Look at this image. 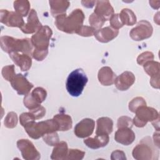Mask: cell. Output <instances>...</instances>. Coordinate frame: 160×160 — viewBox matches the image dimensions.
Segmentation results:
<instances>
[{
    "label": "cell",
    "mask_w": 160,
    "mask_h": 160,
    "mask_svg": "<svg viewBox=\"0 0 160 160\" xmlns=\"http://www.w3.org/2000/svg\"><path fill=\"white\" fill-rule=\"evenodd\" d=\"M1 74L4 79H5L8 81L11 82L16 75L14 71V65L11 64L4 66L2 69Z\"/></svg>",
    "instance_id": "4dcf8cb0"
},
{
    "label": "cell",
    "mask_w": 160,
    "mask_h": 160,
    "mask_svg": "<svg viewBox=\"0 0 160 160\" xmlns=\"http://www.w3.org/2000/svg\"><path fill=\"white\" fill-rule=\"evenodd\" d=\"M136 78L134 74L128 71H126L117 76L114 80L116 88L121 91L128 90L135 82Z\"/></svg>",
    "instance_id": "5bb4252c"
},
{
    "label": "cell",
    "mask_w": 160,
    "mask_h": 160,
    "mask_svg": "<svg viewBox=\"0 0 160 160\" xmlns=\"http://www.w3.org/2000/svg\"><path fill=\"white\" fill-rule=\"evenodd\" d=\"M119 30L114 29L111 26H106L96 31L94 36L101 42H108L118 36Z\"/></svg>",
    "instance_id": "d6986e66"
},
{
    "label": "cell",
    "mask_w": 160,
    "mask_h": 160,
    "mask_svg": "<svg viewBox=\"0 0 160 160\" xmlns=\"http://www.w3.org/2000/svg\"><path fill=\"white\" fill-rule=\"evenodd\" d=\"M10 82L12 88L19 95L29 94L31 89L33 88V84L22 74H16Z\"/></svg>",
    "instance_id": "7c38bea8"
},
{
    "label": "cell",
    "mask_w": 160,
    "mask_h": 160,
    "mask_svg": "<svg viewBox=\"0 0 160 160\" xmlns=\"http://www.w3.org/2000/svg\"><path fill=\"white\" fill-rule=\"evenodd\" d=\"M17 147L21 152L23 159L26 160H38L41 154L34 144L27 139H19L17 141Z\"/></svg>",
    "instance_id": "30bf717a"
},
{
    "label": "cell",
    "mask_w": 160,
    "mask_h": 160,
    "mask_svg": "<svg viewBox=\"0 0 160 160\" xmlns=\"http://www.w3.org/2000/svg\"><path fill=\"white\" fill-rule=\"evenodd\" d=\"M68 144L65 141L59 142L54 146V148L51 153V158L55 160L66 159L68 154Z\"/></svg>",
    "instance_id": "603a6c76"
},
{
    "label": "cell",
    "mask_w": 160,
    "mask_h": 160,
    "mask_svg": "<svg viewBox=\"0 0 160 160\" xmlns=\"http://www.w3.org/2000/svg\"><path fill=\"white\" fill-rule=\"evenodd\" d=\"M9 55L12 61L20 68L22 71H26L31 68L32 65L31 56L26 54H19V52H11Z\"/></svg>",
    "instance_id": "ac0fdd59"
},
{
    "label": "cell",
    "mask_w": 160,
    "mask_h": 160,
    "mask_svg": "<svg viewBox=\"0 0 160 160\" xmlns=\"http://www.w3.org/2000/svg\"><path fill=\"white\" fill-rule=\"evenodd\" d=\"M53 119L57 122L59 126V131H68L72 128V121L71 117L66 114L59 113L56 114Z\"/></svg>",
    "instance_id": "d4e9b609"
},
{
    "label": "cell",
    "mask_w": 160,
    "mask_h": 160,
    "mask_svg": "<svg viewBox=\"0 0 160 160\" xmlns=\"http://www.w3.org/2000/svg\"><path fill=\"white\" fill-rule=\"evenodd\" d=\"M94 12L106 22L114 14V9L109 1H98Z\"/></svg>",
    "instance_id": "e0dca14e"
},
{
    "label": "cell",
    "mask_w": 160,
    "mask_h": 160,
    "mask_svg": "<svg viewBox=\"0 0 160 160\" xmlns=\"http://www.w3.org/2000/svg\"><path fill=\"white\" fill-rule=\"evenodd\" d=\"M159 1H149V4H150V6L154 8V9H158L159 8V6H158L156 5V3H158Z\"/></svg>",
    "instance_id": "bcb514c9"
},
{
    "label": "cell",
    "mask_w": 160,
    "mask_h": 160,
    "mask_svg": "<svg viewBox=\"0 0 160 160\" xmlns=\"http://www.w3.org/2000/svg\"><path fill=\"white\" fill-rule=\"evenodd\" d=\"M48 54V50L41 51V50H38L34 49L32 52V56L36 60L38 61H41L46 58Z\"/></svg>",
    "instance_id": "60d3db41"
},
{
    "label": "cell",
    "mask_w": 160,
    "mask_h": 160,
    "mask_svg": "<svg viewBox=\"0 0 160 160\" xmlns=\"http://www.w3.org/2000/svg\"><path fill=\"white\" fill-rule=\"evenodd\" d=\"M111 159L112 160L115 159H126L125 153L120 150H116L111 153Z\"/></svg>",
    "instance_id": "b9f144b4"
},
{
    "label": "cell",
    "mask_w": 160,
    "mask_h": 160,
    "mask_svg": "<svg viewBox=\"0 0 160 160\" xmlns=\"http://www.w3.org/2000/svg\"><path fill=\"white\" fill-rule=\"evenodd\" d=\"M119 17L123 25L132 26L136 23V16L134 12L128 8L122 9L119 14Z\"/></svg>",
    "instance_id": "484cf974"
},
{
    "label": "cell",
    "mask_w": 160,
    "mask_h": 160,
    "mask_svg": "<svg viewBox=\"0 0 160 160\" xmlns=\"http://www.w3.org/2000/svg\"><path fill=\"white\" fill-rule=\"evenodd\" d=\"M97 127L96 130V135L109 134L113 129V121L108 117H101L97 119Z\"/></svg>",
    "instance_id": "44dd1931"
},
{
    "label": "cell",
    "mask_w": 160,
    "mask_h": 160,
    "mask_svg": "<svg viewBox=\"0 0 160 160\" xmlns=\"http://www.w3.org/2000/svg\"><path fill=\"white\" fill-rule=\"evenodd\" d=\"M153 139H154V145L159 149V131H157V132H155L154 133Z\"/></svg>",
    "instance_id": "f6af8a7d"
},
{
    "label": "cell",
    "mask_w": 160,
    "mask_h": 160,
    "mask_svg": "<svg viewBox=\"0 0 160 160\" xmlns=\"http://www.w3.org/2000/svg\"><path fill=\"white\" fill-rule=\"evenodd\" d=\"M95 122L91 118H85L79 121L74 128V134L79 138H85L93 132Z\"/></svg>",
    "instance_id": "4fadbf2b"
},
{
    "label": "cell",
    "mask_w": 160,
    "mask_h": 160,
    "mask_svg": "<svg viewBox=\"0 0 160 160\" xmlns=\"http://www.w3.org/2000/svg\"><path fill=\"white\" fill-rule=\"evenodd\" d=\"M52 35V31L48 26H42L34 35L31 41L35 49L48 50L49 41Z\"/></svg>",
    "instance_id": "52a82bcc"
},
{
    "label": "cell",
    "mask_w": 160,
    "mask_h": 160,
    "mask_svg": "<svg viewBox=\"0 0 160 160\" xmlns=\"http://www.w3.org/2000/svg\"><path fill=\"white\" fill-rule=\"evenodd\" d=\"M116 78V74L110 67L104 66L101 68L98 74V78L99 82L106 86H111L114 82Z\"/></svg>",
    "instance_id": "ffe728a7"
},
{
    "label": "cell",
    "mask_w": 160,
    "mask_h": 160,
    "mask_svg": "<svg viewBox=\"0 0 160 160\" xmlns=\"http://www.w3.org/2000/svg\"><path fill=\"white\" fill-rule=\"evenodd\" d=\"M24 128L29 136L34 139H38L46 134L59 131V126L54 119L38 122L32 121Z\"/></svg>",
    "instance_id": "277c9868"
},
{
    "label": "cell",
    "mask_w": 160,
    "mask_h": 160,
    "mask_svg": "<svg viewBox=\"0 0 160 160\" xmlns=\"http://www.w3.org/2000/svg\"><path fill=\"white\" fill-rule=\"evenodd\" d=\"M132 154L137 160L158 159L159 151L156 149V146L153 144L151 138L146 136L134 148Z\"/></svg>",
    "instance_id": "5b68a950"
},
{
    "label": "cell",
    "mask_w": 160,
    "mask_h": 160,
    "mask_svg": "<svg viewBox=\"0 0 160 160\" xmlns=\"http://www.w3.org/2000/svg\"><path fill=\"white\" fill-rule=\"evenodd\" d=\"M109 21L111 27H112L114 29L118 30L124 26L120 19L119 14H114L110 18Z\"/></svg>",
    "instance_id": "f35d334b"
},
{
    "label": "cell",
    "mask_w": 160,
    "mask_h": 160,
    "mask_svg": "<svg viewBox=\"0 0 160 160\" xmlns=\"http://www.w3.org/2000/svg\"><path fill=\"white\" fill-rule=\"evenodd\" d=\"M144 71L151 76V78L159 77L160 68L159 62L154 61H149L146 62L144 65Z\"/></svg>",
    "instance_id": "4316f807"
},
{
    "label": "cell",
    "mask_w": 160,
    "mask_h": 160,
    "mask_svg": "<svg viewBox=\"0 0 160 160\" xmlns=\"http://www.w3.org/2000/svg\"><path fill=\"white\" fill-rule=\"evenodd\" d=\"M14 8L16 12L22 17L26 16L30 11V2L27 0H18L14 1Z\"/></svg>",
    "instance_id": "83f0119b"
},
{
    "label": "cell",
    "mask_w": 160,
    "mask_h": 160,
    "mask_svg": "<svg viewBox=\"0 0 160 160\" xmlns=\"http://www.w3.org/2000/svg\"><path fill=\"white\" fill-rule=\"evenodd\" d=\"M29 112L32 114L36 119H39L44 116L46 114V109L43 106H39L38 108L29 110Z\"/></svg>",
    "instance_id": "ab89813d"
},
{
    "label": "cell",
    "mask_w": 160,
    "mask_h": 160,
    "mask_svg": "<svg viewBox=\"0 0 160 160\" xmlns=\"http://www.w3.org/2000/svg\"><path fill=\"white\" fill-rule=\"evenodd\" d=\"M146 102L142 97H136L129 103V109L132 112H135L136 109L142 106H146Z\"/></svg>",
    "instance_id": "d6a6232c"
},
{
    "label": "cell",
    "mask_w": 160,
    "mask_h": 160,
    "mask_svg": "<svg viewBox=\"0 0 160 160\" xmlns=\"http://www.w3.org/2000/svg\"><path fill=\"white\" fill-rule=\"evenodd\" d=\"M89 22L91 27L98 31L101 29L105 21L96 13L92 12L89 17Z\"/></svg>",
    "instance_id": "f546056e"
},
{
    "label": "cell",
    "mask_w": 160,
    "mask_h": 160,
    "mask_svg": "<svg viewBox=\"0 0 160 160\" xmlns=\"http://www.w3.org/2000/svg\"><path fill=\"white\" fill-rule=\"evenodd\" d=\"M154 54L149 51H146L138 56L137 58V62L141 66H143L146 62L152 61L154 59Z\"/></svg>",
    "instance_id": "836d02e7"
},
{
    "label": "cell",
    "mask_w": 160,
    "mask_h": 160,
    "mask_svg": "<svg viewBox=\"0 0 160 160\" xmlns=\"http://www.w3.org/2000/svg\"><path fill=\"white\" fill-rule=\"evenodd\" d=\"M109 141L108 134L96 135L94 138H88L84 140V143L89 148L96 149L106 146Z\"/></svg>",
    "instance_id": "7402d4cb"
},
{
    "label": "cell",
    "mask_w": 160,
    "mask_h": 160,
    "mask_svg": "<svg viewBox=\"0 0 160 160\" xmlns=\"http://www.w3.org/2000/svg\"><path fill=\"white\" fill-rule=\"evenodd\" d=\"M95 3H96V1H81V4L82 6L87 8H92Z\"/></svg>",
    "instance_id": "ee69618b"
},
{
    "label": "cell",
    "mask_w": 160,
    "mask_h": 160,
    "mask_svg": "<svg viewBox=\"0 0 160 160\" xmlns=\"http://www.w3.org/2000/svg\"><path fill=\"white\" fill-rule=\"evenodd\" d=\"M85 16L81 9H76L67 16L66 13L56 17L55 25L57 28L62 32L72 34L76 33L82 26Z\"/></svg>",
    "instance_id": "6da1fadb"
},
{
    "label": "cell",
    "mask_w": 160,
    "mask_h": 160,
    "mask_svg": "<svg viewBox=\"0 0 160 160\" xmlns=\"http://www.w3.org/2000/svg\"><path fill=\"white\" fill-rule=\"evenodd\" d=\"M152 32L153 28L151 24L146 20H141L131 30L129 36L132 40L139 41L150 38Z\"/></svg>",
    "instance_id": "ba28073f"
},
{
    "label": "cell",
    "mask_w": 160,
    "mask_h": 160,
    "mask_svg": "<svg viewBox=\"0 0 160 160\" xmlns=\"http://www.w3.org/2000/svg\"><path fill=\"white\" fill-rule=\"evenodd\" d=\"M47 92L46 89L41 87H37L31 93L25 96L23 99L24 106L31 110L38 106L46 99Z\"/></svg>",
    "instance_id": "9c48e42d"
},
{
    "label": "cell",
    "mask_w": 160,
    "mask_h": 160,
    "mask_svg": "<svg viewBox=\"0 0 160 160\" xmlns=\"http://www.w3.org/2000/svg\"><path fill=\"white\" fill-rule=\"evenodd\" d=\"M96 31V30L91 26H82L78 31L76 34H78L79 36H83V37H90V36H94Z\"/></svg>",
    "instance_id": "8d00e7d4"
},
{
    "label": "cell",
    "mask_w": 160,
    "mask_h": 160,
    "mask_svg": "<svg viewBox=\"0 0 160 160\" xmlns=\"http://www.w3.org/2000/svg\"><path fill=\"white\" fill-rule=\"evenodd\" d=\"M134 113H136V116L132 119V123L138 128H142L148 122H152L159 118V113L156 109L148 107L147 105L140 106Z\"/></svg>",
    "instance_id": "8992f818"
},
{
    "label": "cell",
    "mask_w": 160,
    "mask_h": 160,
    "mask_svg": "<svg viewBox=\"0 0 160 160\" xmlns=\"http://www.w3.org/2000/svg\"><path fill=\"white\" fill-rule=\"evenodd\" d=\"M88 81V78L81 68L72 71L68 76L66 88L68 92L73 97L79 96Z\"/></svg>",
    "instance_id": "3957f363"
},
{
    "label": "cell",
    "mask_w": 160,
    "mask_h": 160,
    "mask_svg": "<svg viewBox=\"0 0 160 160\" xmlns=\"http://www.w3.org/2000/svg\"><path fill=\"white\" fill-rule=\"evenodd\" d=\"M0 46L3 51L8 54L21 52L31 56L32 55L33 46L29 38L20 39L9 36H2L0 38Z\"/></svg>",
    "instance_id": "7a4b0ae2"
},
{
    "label": "cell",
    "mask_w": 160,
    "mask_h": 160,
    "mask_svg": "<svg viewBox=\"0 0 160 160\" xmlns=\"http://www.w3.org/2000/svg\"><path fill=\"white\" fill-rule=\"evenodd\" d=\"M150 84L152 87L156 89L159 88V77L151 78Z\"/></svg>",
    "instance_id": "7bdbcfd3"
},
{
    "label": "cell",
    "mask_w": 160,
    "mask_h": 160,
    "mask_svg": "<svg viewBox=\"0 0 160 160\" xmlns=\"http://www.w3.org/2000/svg\"><path fill=\"white\" fill-rule=\"evenodd\" d=\"M135 134L131 128H118L114 134V139L118 143L128 146L131 144L135 139Z\"/></svg>",
    "instance_id": "2e32d148"
},
{
    "label": "cell",
    "mask_w": 160,
    "mask_h": 160,
    "mask_svg": "<svg viewBox=\"0 0 160 160\" xmlns=\"http://www.w3.org/2000/svg\"><path fill=\"white\" fill-rule=\"evenodd\" d=\"M35 120H36V119H35L34 116L30 112H23L19 116L20 124L23 127H24L26 124H28V123H29L31 122L35 121Z\"/></svg>",
    "instance_id": "74e56055"
},
{
    "label": "cell",
    "mask_w": 160,
    "mask_h": 160,
    "mask_svg": "<svg viewBox=\"0 0 160 160\" xmlns=\"http://www.w3.org/2000/svg\"><path fill=\"white\" fill-rule=\"evenodd\" d=\"M0 14V21L8 27H17L21 28L24 25L22 17L14 11H9L7 9H1Z\"/></svg>",
    "instance_id": "8fae6325"
},
{
    "label": "cell",
    "mask_w": 160,
    "mask_h": 160,
    "mask_svg": "<svg viewBox=\"0 0 160 160\" xmlns=\"http://www.w3.org/2000/svg\"><path fill=\"white\" fill-rule=\"evenodd\" d=\"M51 12L54 17L66 13V9L69 8L70 2L68 1H49Z\"/></svg>",
    "instance_id": "cb8c5ba5"
},
{
    "label": "cell",
    "mask_w": 160,
    "mask_h": 160,
    "mask_svg": "<svg viewBox=\"0 0 160 160\" xmlns=\"http://www.w3.org/2000/svg\"><path fill=\"white\" fill-rule=\"evenodd\" d=\"M132 120L131 118L123 116H121L118 119L117 127L118 128H131L132 126Z\"/></svg>",
    "instance_id": "e575fe53"
},
{
    "label": "cell",
    "mask_w": 160,
    "mask_h": 160,
    "mask_svg": "<svg viewBox=\"0 0 160 160\" xmlns=\"http://www.w3.org/2000/svg\"><path fill=\"white\" fill-rule=\"evenodd\" d=\"M85 155V152L77 149H69L66 159H82Z\"/></svg>",
    "instance_id": "d590c367"
},
{
    "label": "cell",
    "mask_w": 160,
    "mask_h": 160,
    "mask_svg": "<svg viewBox=\"0 0 160 160\" xmlns=\"http://www.w3.org/2000/svg\"><path fill=\"white\" fill-rule=\"evenodd\" d=\"M17 124H18L17 114L13 111L8 112L4 121V126L6 127L7 128L12 129L15 128Z\"/></svg>",
    "instance_id": "f1b7e54d"
},
{
    "label": "cell",
    "mask_w": 160,
    "mask_h": 160,
    "mask_svg": "<svg viewBox=\"0 0 160 160\" xmlns=\"http://www.w3.org/2000/svg\"><path fill=\"white\" fill-rule=\"evenodd\" d=\"M36 11L34 9H31L29 13L27 19V22L21 27V30L25 34H32L36 32L42 27Z\"/></svg>",
    "instance_id": "9a60e30c"
},
{
    "label": "cell",
    "mask_w": 160,
    "mask_h": 160,
    "mask_svg": "<svg viewBox=\"0 0 160 160\" xmlns=\"http://www.w3.org/2000/svg\"><path fill=\"white\" fill-rule=\"evenodd\" d=\"M43 141L49 146H54L59 142V138L56 131L49 132L42 136Z\"/></svg>",
    "instance_id": "1f68e13d"
}]
</instances>
